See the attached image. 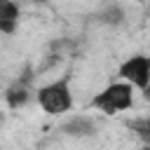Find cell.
Listing matches in <instances>:
<instances>
[{"mask_svg":"<svg viewBox=\"0 0 150 150\" xmlns=\"http://www.w3.org/2000/svg\"><path fill=\"white\" fill-rule=\"evenodd\" d=\"M30 2H47V0H30Z\"/></svg>","mask_w":150,"mask_h":150,"instance_id":"8fae6325","label":"cell"},{"mask_svg":"<svg viewBox=\"0 0 150 150\" xmlns=\"http://www.w3.org/2000/svg\"><path fill=\"white\" fill-rule=\"evenodd\" d=\"M143 91H145V96H148V98H150V82H148V87H145V89H143Z\"/></svg>","mask_w":150,"mask_h":150,"instance_id":"9c48e42d","label":"cell"},{"mask_svg":"<svg viewBox=\"0 0 150 150\" xmlns=\"http://www.w3.org/2000/svg\"><path fill=\"white\" fill-rule=\"evenodd\" d=\"M96 120L91 115H73L68 117L63 124H61V131L66 136H73V138H89V136H96Z\"/></svg>","mask_w":150,"mask_h":150,"instance_id":"277c9868","label":"cell"},{"mask_svg":"<svg viewBox=\"0 0 150 150\" xmlns=\"http://www.w3.org/2000/svg\"><path fill=\"white\" fill-rule=\"evenodd\" d=\"M129 129L136 131V136H141L143 141L150 143V115L138 117V120H131V122H129Z\"/></svg>","mask_w":150,"mask_h":150,"instance_id":"ba28073f","label":"cell"},{"mask_svg":"<svg viewBox=\"0 0 150 150\" xmlns=\"http://www.w3.org/2000/svg\"><path fill=\"white\" fill-rule=\"evenodd\" d=\"M19 26V5L16 0H0V33L12 35Z\"/></svg>","mask_w":150,"mask_h":150,"instance_id":"5b68a950","label":"cell"},{"mask_svg":"<svg viewBox=\"0 0 150 150\" xmlns=\"http://www.w3.org/2000/svg\"><path fill=\"white\" fill-rule=\"evenodd\" d=\"M38 103L47 115H63L73 108V91L68 77L54 80L38 89Z\"/></svg>","mask_w":150,"mask_h":150,"instance_id":"7a4b0ae2","label":"cell"},{"mask_svg":"<svg viewBox=\"0 0 150 150\" xmlns=\"http://www.w3.org/2000/svg\"><path fill=\"white\" fill-rule=\"evenodd\" d=\"M30 98V91H28V80H16L7 91H5V101L9 108H21L26 105V101Z\"/></svg>","mask_w":150,"mask_h":150,"instance_id":"8992f818","label":"cell"},{"mask_svg":"<svg viewBox=\"0 0 150 150\" xmlns=\"http://www.w3.org/2000/svg\"><path fill=\"white\" fill-rule=\"evenodd\" d=\"M131 105H134V87L127 82H112L91 98V108L101 110L103 115H117L129 110Z\"/></svg>","mask_w":150,"mask_h":150,"instance_id":"6da1fadb","label":"cell"},{"mask_svg":"<svg viewBox=\"0 0 150 150\" xmlns=\"http://www.w3.org/2000/svg\"><path fill=\"white\" fill-rule=\"evenodd\" d=\"M96 21L98 23H105V26H120V23H124V9L117 2H108L96 14Z\"/></svg>","mask_w":150,"mask_h":150,"instance_id":"52a82bcc","label":"cell"},{"mask_svg":"<svg viewBox=\"0 0 150 150\" xmlns=\"http://www.w3.org/2000/svg\"><path fill=\"white\" fill-rule=\"evenodd\" d=\"M120 77L122 82L136 87V89H145L148 82H150V56H143V54H136V56H129L122 66H120Z\"/></svg>","mask_w":150,"mask_h":150,"instance_id":"3957f363","label":"cell"},{"mask_svg":"<svg viewBox=\"0 0 150 150\" xmlns=\"http://www.w3.org/2000/svg\"><path fill=\"white\" fill-rule=\"evenodd\" d=\"M141 150H150V143H145V145H143V148H141Z\"/></svg>","mask_w":150,"mask_h":150,"instance_id":"30bf717a","label":"cell"}]
</instances>
